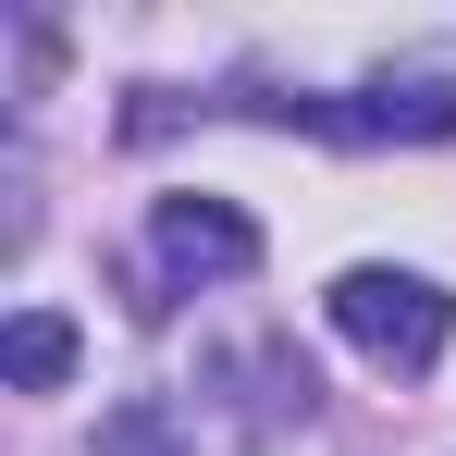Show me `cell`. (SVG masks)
<instances>
[{
	"mask_svg": "<svg viewBox=\"0 0 456 456\" xmlns=\"http://www.w3.org/2000/svg\"><path fill=\"white\" fill-rule=\"evenodd\" d=\"M0 370H12V395H50V382L75 370V321L62 308H12L0 321Z\"/></svg>",
	"mask_w": 456,
	"mask_h": 456,
	"instance_id": "cell-4",
	"label": "cell"
},
{
	"mask_svg": "<svg viewBox=\"0 0 456 456\" xmlns=\"http://www.w3.org/2000/svg\"><path fill=\"white\" fill-rule=\"evenodd\" d=\"M149 247H160V272H259V223L234 210V198H160L149 210Z\"/></svg>",
	"mask_w": 456,
	"mask_h": 456,
	"instance_id": "cell-3",
	"label": "cell"
},
{
	"mask_svg": "<svg viewBox=\"0 0 456 456\" xmlns=\"http://www.w3.org/2000/svg\"><path fill=\"white\" fill-rule=\"evenodd\" d=\"M333 333L358 346V358H382V370H432L456 333V297L432 284V272H395V259H358L346 284H333Z\"/></svg>",
	"mask_w": 456,
	"mask_h": 456,
	"instance_id": "cell-1",
	"label": "cell"
},
{
	"mask_svg": "<svg viewBox=\"0 0 456 456\" xmlns=\"http://www.w3.org/2000/svg\"><path fill=\"white\" fill-rule=\"evenodd\" d=\"M272 124H321V136H395V149H432L456 136V75H382L358 99H259Z\"/></svg>",
	"mask_w": 456,
	"mask_h": 456,
	"instance_id": "cell-2",
	"label": "cell"
}]
</instances>
